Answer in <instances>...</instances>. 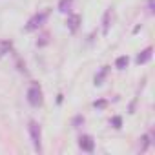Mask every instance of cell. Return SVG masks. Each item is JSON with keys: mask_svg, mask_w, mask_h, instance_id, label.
Masks as SVG:
<instances>
[{"mask_svg": "<svg viewBox=\"0 0 155 155\" xmlns=\"http://www.w3.org/2000/svg\"><path fill=\"white\" fill-rule=\"evenodd\" d=\"M28 102L31 106H40L42 104V90L37 82H33L31 88L28 90Z\"/></svg>", "mask_w": 155, "mask_h": 155, "instance_id": "cell-1", "label": "cell"}, {"mask_svg": "<svg viewBox=\"0 0 155 155\" xmlns=\"http://www.w3.org/2000/svg\"><path fill=\"white\" fill-rule=\"evenodd\" d=\"M29 135H31L33 148H35L37 151H40V150H42V148H40V137H42V133H40V124H38V122H35V120L29 122Z\"/></svg>", "mask_w": 155, "mask_h": 155, "instance_id": "cell-2", "label": "cell"}, {"mask_svg": "<svg viewBox=\"0 0 155 155\" xmlns=\"http://www.w3.org/2000/svg\"><path fill=\"white\" fill-rule=\"evenodd\" d=\"M48 11H42V13H37L29 22H28V26H26V31H35V29H38L46 20H48Z\"/></svg>", "mask_w": 155, "mask_h": 155, "instance_id": "cell-3", "label": "cell"}, {"mask_svg": "<svg viewBox=\"0 0 155 155\" xmlns=\"http://www.w3.org/2000/svg\"><path fill=\"white\" fill-rule=\"evenodd\" d=\"M79 146H81V150H82V151L91 153V151H93V148H95L93 137H91V135H82V137L79 139Z\"/></svg>", "mask_w": 155, "mask_h": 155, "instance_id": "cell-4", "label": "cell"}, {"mask_svg": "<svg viewBox=\"0 0 155 155\" xmlns=\"http://www.w3.org/2000/svg\"><path fill=\"white\" fill-rule=\"evenodd\" d=\"M151 53H153L151 48H146L144 51H140V53L137 55V64H146V62L151 58Z\"/></svg>", "mask_w": 155, "mask_h": 155, "instance_id": "cell-5", "label": "cell"}, {"mask_svg": "<svg viewBox=\"0 0 155 155\" xmlns=\"http://www.w3.org/2000/svg\"><path fill=\"white\" fill-rule=\"evenodd\" d=\"M79 26H81V17H79V15H71V17L68 18V28H69V31H77V29H79Z\"/></svg>", "mask_w": 155, "mask_h": 155, "instance_id": "cell-6", "label": "cell"}, {"mask_svg": "<svg viewBox=\"0 0 155 155\" xmlns=\"http://www.w3.org/2000/svg\"><path fill=\"white\" fill-rule=\"evenodd\" d=\"M71 6H73V0H60L58 2V11L60 13H69Z\"/></svg>", "mask_w": 155, "mask_h": 155, "instance_id": "cell-7", "label": "cell"}, {"mask_svg": "<svg viewBox=\"0 0 155 155\" xmlns=\"http://www.w3.org/2000/svg\"><path fill=\"white\" fill-rule=\"evenodd\" d=\"M110 18H111V9H108L104 13V18H102V33L106 35L110 31Z\"/></svg>", "mask_w": 155, "mask_h": 155, "instance_id": "cell-8", "label": "cell"}, {"mask_svg": "<svg viewBox=\"0 0 155 155\" xmlns=\"http://www.w3.org/2000/svg\"><path fill=\"white\" fill-rule=\"evenodd\" d=\"M11 40H0V58H2L6 53H9V49H11Z\"/></svg>", "mask_w": 155, "mask_h": 155, "instance_id": "cell-9", "label": "cell"}, {"mask_svg": "<svg viewBox=\"0 0 155 155\" xmlns=\"http://www.w3.org/2000/svg\"><path fill=\"white\" fill-rule=\"evenodd\" d=\"M128 62H130V58H128L126 55H122V57H119V58H117L115 66H117V69H124V68L128 66Z\"/></svg>", "mask_w": 155, "mask_h": 155, "instance_id": "cell-10", "label": "cell"}, {"mask_svg": "<svg viewBox=\"0 0 155 155\" xmlns=\"http://www.w3.org/2000/svg\"><path fill=\"white\" fill-rule=\"evenodd\" d=\"M106 73H108V66H104V68L101 69V73H99V75L95 77V84H97V86H101V84H102L104 77H106Z\"/></svg>", "mask_w": 155, "mask_h": 155, "instance_id": "cell-11", "label": "cell"}, {"mask_svg": "<svg viewBox=\"0 0 155 155\" xmlns=\"http://www.w3.org/2000/svg\"><path fill=\"white\" fill-rule=\"evenodd\" d=\"M140 140H142V144L139 146V150H140V151H146V148H148V146H150V142H151V140H150V135H144Z\"/></svg>", "mask_w": 155, "mask_h": 155, "instance_id": "cell-12", "label": "cell"}, {"mask_svg": "<svg viewBox=\"0 0 155 155\" xmlns=\"http://www.w3.org/2000/svg\"><path fill=\"white\" fill-rule=\"evenodd\" d=\"M120 122H122L120 117H113V119H111V124H113L115 128H120Z\"/></svg>", "mask_w": 155, "mask_h": 155, "instance_id": "cell-13", "label": "cell"}, {"mask_svg": "<svg viewBox=\"0 0 155 155\" xmlns=\"http://www.w3.org/2000/svg\"><path fill=\"white\" fill-rule=\"evenodd\" d=\"M148 13L153 15V0H148Z\"/></svg>", "mask_w": 155, "mask_h": 155, "instance_id": "cell-14", "label": "cell"}, {"mask_svg": "<svg viewBox=\"0 0 155 155\" xmlns=\"http://www.w3.org/2000/svg\"><path fill=\"white\" fill-rule=\"evenodd\" d=\"M106 106V101H99V102H95V108H104Z\"/></svg>", "mask_w": 155, "mask_h": 155, "instance_id": "cell-15", "label": "cell"}]
</instances>
